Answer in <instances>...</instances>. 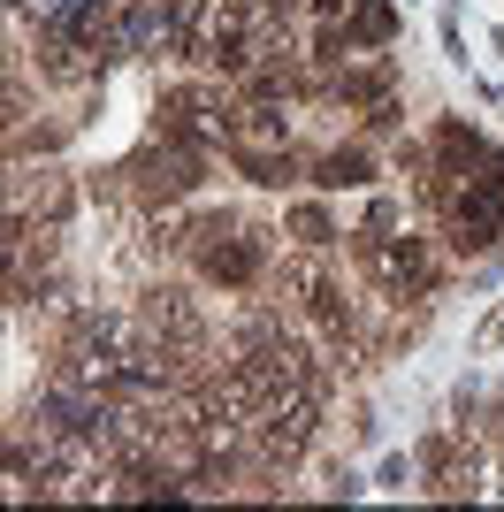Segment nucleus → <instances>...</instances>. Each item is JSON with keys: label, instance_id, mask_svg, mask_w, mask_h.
<instances>
[{"label": "nucleus", "instance_id": "f257e3e1", "mask_svg": "<svg viewBox=\"0 0 504 512\" xmlns=\"http://www.w3.org/2000/svg\"><path fill=\"white\" fill-rule=\"evenodd\" d=\"M283 253V222H260L245 207H184V268L207 291H268V268Z\"/></svg>", "mask_w": 504, "mask_h": 512}, {"label": "nucleus", "instance_id": "f03ea898", "mask_svg": "<svg viewBox=\"0 0 504 512\" xmlns=\"http://www.w3.org/2000/svg\"><path fill=\"white\" fill-rule=\"evenodd\" d=\"M321 100L359 115L367 130H398L405 123V100H398V69L390 62H336L321 69Z\"/></svg>", "mask_w": 504, "mask_h": 512}, {"label": "nucleus", "instance_id": "7ed1b4c3", "mask_svg": "<svg viewBox=\"0 0 504 512\" xmlns=\"http://www.w3.org/2000/svg\"><path fill=\"white\" fill-rule=\"evenodd\" d=\"M222 161L245 176L252 192H283V199L306 192V153L291 146V130H245V138L222 146Z\"/></svg>", "mask_w": 504, "mask_h": 512}, {"label": "nucleus", "instance_id": "20e7f679", "mask_svg": "<svg viewBox=\"0 0 504 512\" xmlns=\"http://www.w3.org/2000/svg\"><path fill=\"white\" fill-rule=\"evenodd\" d=\"M306 184H314V192H329V199L375 192V184H382V153L367 146V138H336V146L306 153Z\"/></svg>", "mask_w": 504, "mask_h": 512}, {"label": "nucleus", "instance_id": "39448f33", "mask_svg": "<svg viewBox=\"0 0 504 512\" xmlns=\"http://www.w3.org/2000/svg\"><path fill=\"white\" fill-rule=\"evenodd\" d=\"M344 230H352V222H344V214H336V199L314 192V184L283 199V245H306V253H344Z\"/></svg>", "mask_w": 504, "mask_h": 512}]
</instances>
